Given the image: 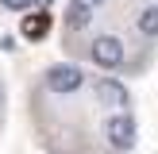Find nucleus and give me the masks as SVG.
I'll return each mask as SVG.
<instances>
[{
	"label": "nucleus",
	"mask_w": 158,
	"mask_h": 154,
	"mask_svg": "<svg viewBox=\"0 0 158 154\" xmlns=\"http://www.w3.org/2000/svg\"><path fill=\"white\" fill-rule=\"evenodd\" d=\"M89 62H93L97 69H104V73L127 69V46H123V38L112 35V31L93 35V43H89Z\"/></svg>",
	"instance_id": "obj_1"
},
{
	"label": "nucleus",
	"mask_w": 158,
	"mask_h": 154,
	"mask_svg": "<svg viewBox=\"0 0 158 154\" xmlns=\"http://www.w3.org/2000/svg\"><path fill=\"white\" fill-rule=\"evenodd\" d=\"M0 100H4V92H0Z\"/></svg>",
	"instance_id": "obj_11"
},
{
	"label": "nucleus",
	"mask_w": 158,
	"mask_h": 154,
	"mask_svg": "<svg viewBox=\"0 0 158 154\" xmlns=\"http://www.w3.org/2000/svg\"><path fill=\"white\" fill-rule=\"evenodd\" d=\"M19 35L27 38V43H43V38L50 35V12H46V8H39V12L23 15V23H19Z\"/></svg>",
	"instance_id": "obj_5"
},
{
	"label": "nucleus",
	"mask_w": 158,
	"mask_h": 154,
	"mask_svg": "<svg viewBox=\"0 0 158 154\" xmlns=\"http://www.w3.org/2000/svg\"><path fill=\"white\" fill-rule=\"evenodd\" d=\"M43 85L54 92V96H73V92L85 89V69L73 66V62H58L43 73Z\"/></svg>",
	"instance_id": "obj_3"
},
{
	"label": "nucleus",
	"mask_w": 158,
	"mask_h": 154,
	"mask_svg": "<svg viewBox=\"0 0 158 154\" xmlns=\"http://www.w3.org/2000/svg\"><path fill=\"white\" fill-rule=\"evenodd\" d=\"M89 23H93V8H85L81 0H69V8H66V31H89Z\"/></svg>",
	"instance_id": "obj_7"
},
{
	"label": "nucleus",
	"mask_w": 158,
	"mask_h": 154,
	"mask_svg": "<svg viewBox=\"0 0 158 154\" xmlns=\"http://www.w3.org/2000/svg\"><path fill=\"white\" fill-rule=\"evenodd\" d=\"M135 139H139V120L131 116V108L127 112H108L104 116V143L112 146V150H120V154L135 150Z\"/></svg>",
	"instance_id": "obj_2"
},
{
	"label": "nucleus",
	"mask_w": 158,
	"mask_h": 154,
	"mask_svg": "<svg viewBox=\"0 0 158 154\" xmlns=\"http://www.w3.org/2000/svg\"><path fill=\"white\" fill-rule=\"evenodd\" d=\"M54 4V0H35V8H50Z\"/></svg>",
	"instance_id": "obj_10"
},
{
	"label": "nucleus",
	"mask_w": 158,
	"mask_h": 154,
	"mask_svg": "<svg viewBox=\"0 0 158 154\" xmlns=\"http://www.w3.org/2000/svg\"><path fill=\"white\" fill-rule=\"evenodd\" d=\"M93 92H97V104L108 108V112H127L131 108V92L123 81H116V77H100L97 85H93Z\"/></svg>",
	"instance_id": "obj_4"
},
{
	"label": "nucleus",
	"mask_w": 158,
	"mask_h": 154,
	"mask_svg": "<svg viewBox=\"0 0 158 154\" xmlns=\"http://www.w3.org/2000/svg\"><path fill=\"white\" fill-rule=\"evenodd\" d=\"M81 4H85V8H93V12H97V8L104 4V0H81Z\"/></svg>",
	"instance_id": "obj_9"
},
{
	"label": "nucleus",
	"mask_w": 158,
	"mask_h": 154,
	"mask_svg": "<svg viewBox=\"0 0 158 154\" xmlns=\"http://www.w3.org/2000/svg\"><path fill=\"white\" fill-rule=\"evenodd\" d=\"M135 31H139V38H147V43H158V0L147 4V8H139Z\"/></svg>",
	"instance_id": "obj_6"
},
{
	"label": "nucleus",
	"mask_w": 158,
	"mask_h": 154,
	"mask_svg": "<svg viewBox=\"0 0 158 154\" xmlns=\"http://www.w3.org/2000/svg\"><path fill=\"white\" fill-rule=\"evenodd\" d=\"M31 4H35V0H0V8H4V12H27Z\"/></svg>",
	"instance_id": "obj_8"
}]
</instances>
